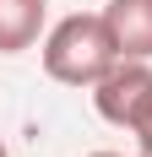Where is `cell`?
I'll return each mask as SVG.
<instances>
[{
	"label": "cell",
	"mask_w": 152,
	"mask_h": 157,
	"mask_svg": "<svg viewBox=\"0 0 152 157\" xmlns=\"http://www.w3.org/2000/svg\"><path fill=\"white\" fill-rule=\"evenodd\" d=\"M136 157H152V146H136Z\"/></svg>",
	"instance_id": "8992f818"
},
{
	"label": "cell",
	"mask_w": 152,
	"mask_h": 157,
	"mask_svg": "<svg viewBox=\"0 0 152 157\" xmlns=\"http://www.w3.org/2000/svg\"><path fill=\"white\" fill-rule=\"evenodd\" d=\"M87 157H125V152H87Z\"/></svg>",
	"instance_id": "5b68a950"
},
{
	"label": "cell",
	"mask_w": 152,
	"mask_h": 157,
	"mask_svg": "<svg viewBox=\"0 0 152 157\" xmlns=\"http://www.w3.org/2000/svg\"><path fill=\"white\" fill-rule=\"evenodd\" d=\"M49 0H0V54H22L44 38Z\"/></svg>",
	"instance_id": "277c9868"
},
{
	"label": "cell",
	"mask_w": 152,
	"mask_h": 157,
	"mask_svg": "<svg viewBox=\"0 0 152 157\" xmlns=\"http://www.w3.org/2000/svg\"><path fill=\"white\" fill-rule=\"evenodd\" d=\"M114 60H120V44L103 11H71L44 33V76L60 87H92Z\"/></svg>",
	"instance_id": "6da1fadb"
},
{
	"label": "cell",
	"mask_w": 152,
	"mask_h": 157,
	"mask_svg": "<svg viewBox=\"0 0 152 157\" xmlns=\"http://www.w3.org/2000/svg\"><path fill=\"white\" fill-rule=\"evenodd\" d=\"M103 22L125 60H152V0H109Z\"/></svg>",
	"instance_id": "3957f363"
},
{
	"label": "cell",
	"mask_w": 152,
	"mask_h": 157,
	"mask_svg": "<svg viewBox=\"0 0 152 157\" xmlns=\"http://www.w3.org/2000/svg\"><path fill=\"white\" fill-rule=\"evenodd\" d=\"M0 157H11V152H6V141H0Z\"/></svg>",
	"instance_id": "52a82bcc"
},
{
	"label": "cell",
	"mask_w": 152,
	"mask_h": 157,
	"mask_svg": "<svg viewBox=\"0 0 152 157\" xmlns=\"http://www.w3.org/2000/svg\"><path fill=\"white\" fill-rule=\"evenodd\" d=\"M92 109H98V119H109L120 130H141L152 114V60H125L120 54L92 81Z\"/></svg>",
	"instance_id": "7a4b0ae2"
}]
</instances>
